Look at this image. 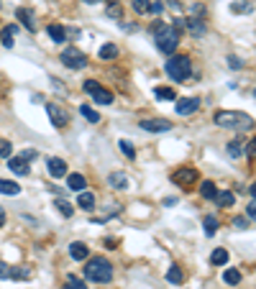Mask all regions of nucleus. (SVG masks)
Wrapping results in <instances>:
<instances>
[{"instance_id":"1","label":"nucleus","mask_w":256,"mask_h":289,"mask_svg":"<svg viewBox=\"0 0 256 289\" xmlns=\"http://www.w3.org/2000/svg\"><path fill=\"white\" fill-rule=\"evenodd\" d=\"M151 33H154V44H157V49H159L162 54H166V57H174L177 46H180V31H177L172 23L154 21Z\"/></svg>"},{"instance_id":"2","label":"nucleus","mask_w":256,"mask_h":289,"mask_svg":"<svg viewBox=\"0 0 256 289\" xmlns=\"http://www.w3.org/2000/svg\"><path fill=\"white\" fill-rule=\"evenodd\" d=\"M213 120H215L218 128H228V131H251L256 126L254 118L241 113V110H218L213 115Z\"/></svg>"},{"instance_id":"3","label":"nucleus","mask_w":256,"mask_h":289,"mask_svg":"<svg viewBox=\"0 0 256 289\" xmlns=\"http://www.w3.org/2000/svg\"><path fill=\"white\" fill-rule=\"evenodd\" d=\"M85 279L95 284H108L113 279V264L103 256H95L85 264Z\"/></svg>"},{"instance_id":"4","label":"nucleus","mask_w":256,"mask_h":289,"mask_svg":"<svg viewBox=\"0 0 256 289\" xmlns=\"http://www.w3.org/2000/svg\"><path fill=\"white\" fill-rule=\"evenodd\" d=\"M164 72L169 80L185 82V80H190V74H192V62H190V57H182V54L180 57H169L164 64Z\"/></svg>"},{"instance_id":"5","label":"nucleus","mask_w":256,"mask_h":289,"mask_svg":"<svg viewBox=\"0 0 256 289\" xmlns=\"http://www.w3.org/2000/svg\"><path fill=\"white\" fill-rule=\"evenodd\" d=\"M62 64L67 69H82V67H87V57L77 46H64L62 49Z\"/></svg>"},{"instance_id":"6","label":"nucleus","mask_w":256,"mask_h":289,"mask_svg":"<svg viewBox=\"0 0 256 289\" xmlns=\"http://www.w3.org/2000/svg\"><path fill=\"white\" fill-rule=\"evenodd\" d=\"M47 113L51 118V126L54 128H67L70 126V115H67V110L57 103H47Z\"/></svg>"},{"instance_id":"7","label":"nucleus","mask_w":256,"mask_h":289,"mask_svg":"<svg viewBox=\"0 0 256 289\" xmlns=\"http://www.w3.org/2000/svg\"><path fill=\"white\" fill-rule=\"evenodd\" d=\"M139 126H141V131H146V133H169L172 131V123L166 118H143Z\"/></svg>"},{"instance_id":"8","label":"nucleus","mask_w":256,"mask_h":289,"mask_svg":"<svg viewBox=\"0 0 256 289\" xmlns=\"http://www.w3.org/2000/svg\"><path fill=\"white\" fill-rule=\"evenodd\" d=\"M200 103H203L200 97H180V100H177V105H174V113L182 115V118H187V115L197 113V110H200Z\"/></svg>"},{"instance_id":"9","label":"nucleus","mask_w":256,"mask_h":289,"mask_svg":"<svg viewBox=\"0 0 256 289\" xmlns=\"http://www.w3.org/2000/svg\"><path fill=\"white\" fill-rule=\"evenodd\" d=\"M172 182L180 184V187H190V184L197 182V172L192 169V166H182V169H177L172 174Z\"/></svg>"},{"instance_id":"10","label":"nucleus","mask_w":256,"mask_h":289,"mask_svg":"<svg viewBox=\"0 0 256 289\" xmlns=\"http://www.w3.org/2000/svg\"><path fill=\"white\" fill-rule=\"evenodd\" d=\"M16 18H18L21 23H23V28L31 31V33L39 28V26H36V23H39V21H36V13H33L31 8H18V10H16Z\"/></svg>"},{"instance_id":"11","label":"nucleus","mask_w":256,"mask_h":289,"mask_svg":"<svg viewBox=\"0 0 256 289\" xmlns=\"http://www.w3.org/2000/svg\"><path fill=\"white\" fill-rule=\"evenodd\" d=\"M47 169H49V177H54V179H62V177H67V161L59 159V156H51L47 161Z\"/></svg>"},{"instance_id":"12","label":"nucleus","mask_w":256,"mask_h":289,"mask_svg":"<svg viewBox=\"0 0 256 289\" xmlns=\"http://www.w3.org/2000/svg\"><path fill=\"white\" fill-rule=\"evenodd\" d=\"M187 31H190L195 39L205 36V33H208V23H205V18H192V16H187Z\"/></svg>"},{"instance_id":"13","label":"nucleus","mask_w":256,"mask_h":289,"mask_svg":"<svg viewBox=\"0 0 256 289\" xmlns=\"http://www.w3.org/2000/svg\"><path fill=\"white\" fill-rule=\"evenodd\" d=\"M8 169L13 172V174L26 177V174L31 172V166H28V161H26L23 156H10V159H8Z\"/></svg>"},{"instance_id":"14","label":"nucleus","mask_w":256,"mask_h":289,"mask_svg":"<svg viewBox=\"0 0 256 289\" xmlns=\"http://www.w3.org/2000/svg\"><path fill=\"white\" fill-rule=\"evenodd\" d=\"M246 146H249V143L246 141H243V138H233L231 143H228V156L231 159H241V156H246Z\"/></svg>"},{"instance_id":"15","label":"nucleus","mask_w":256,"mask_h":289,"mask_svg":"<svg viewBox=\"0 0 256 289\" xmlns=\"http://www.w3.org/2000/svg\"><path fill=\"white\" fill-rule=\"evenodd\" d=\"M108 187H113V190L123 192V190H128V177H126L123 172H113V174H108Z\"/></svg>"},{"instance_id":"16","label":"nucleus","mask_w":256,"mask_h":289,"mask_svg":"<svg viewBox=\"0 0 256 289\" xmlns=\"http://www.w3.org/2000/svg\"><path fill=\"white\" fill-rule=\"evenodd\" d=\"M70 256H72L74 261H85L87 256H90V248H87V243H82V241L70 243Z\"/></svg>"},{"instance_id":"17","label":"nucleus","mask_w":256,"mask_h":289,"mask_svg":"<svg viewBox=\"0 0 256 289\" xmlns=\"http://www.w3.org/2000/svg\"><path fill=\"white\" fill-rule=\"evenodd\" d=\"M85 187H87V179L82 174H67V190H72V192H85Z\"/></svg>"},{"instance_id":"18","label":"nucleus","mask_w":256,"mask_h":289,"mask_svg":"<svg viewBox=\"0 0 256 289\" xmlns=\"http://www.w3.org/2000/svg\"><path fill=\"white\" fill-rule=\"evenodd\" d=\"M47 33L51 36L54 44H67V28H64V26H59V23H49V26H47Z\"/></svg>"},{"instance_id":"19","label":"nucleus","mask_w":256,"mask_h":289,"mask_svg":"<svg viewBox=\"0 0 256 289\" xmlns=\"http://www.w3.org/2000/svg\"><path fill=\"white\" fill-rule=\"evenodd\" d=\"M18 28H21L18 23H10V26L3 28V33H0V44H3L5 49H13V36L18 33Z\"/></svg>"},{"instance_id":"20","label":"nucleus","mask_w":256,"mask_h":289,"mask_svg":"<svg viewBox=\"0 0 256 289\" xmlns=\"http://www.w3.org/2000/svg\"><path fill=\"white\" fill-rule=\"evenodd\" d=\"M118 54H120L118 44H103V46H100V51H97V57L103 59V62H108V59H116Z\"/></svg>"},{"instance_id":"21","label":"nucleus","mask_w":256,"mask_h":289,"mask_svg":"<svg viewBox=\"0 0 256 289\" xmlns=\"http://www.w3.org/2000/svg\"><path fill=\"white\" fill-rule=\"evenodd\" d=\"M93 100H95L97 105H113V92L105 90V87H100V90L93 92Z\"/></svg>"},{"instance_id":"22","label":"nucleus","mask_w":256,"mask_h":289,"mask_svg":"<svg viewBox=\"0 0 256 289\" xmlns=\"http://www.w3.org/2000/svg\"><path fill=\"white\" fill-rule=\"evenodd\" d=\"M77 207H82V210H95V195L93 192H80V197H77Z\"/></svg>"},{"instance_id":"23","label":"nucleus","mask_w":256,"mask_h":289,"mask_svg":"<svg viewBox=\"0 0 256 289\" xmlns=\"http://www.w3.org/2000/svg\"><path fill=\"white\" fill-rule=\"evenodd\" d=\"M0 195H8V197H16L21 195V187L10 179H0Z\"/></svg>"},{"instance_id":"24","label":"nucleus","mask_w":256,"mask_h":289,"mask_svg":"<svg viewBox=\"0 0 256 289\" xmlns=\"http://www.w3.org/2000/svg\"><path fill=\"white\" fill-rule=\"evenodd\" d=\"M166 282H172V284H182V282H185V271H182L177 264H172V266H169V271H166Z\"/></svg>"},{"instance_id":"25","label":"nucleus","mask_w":256,"mask_h":289,"mask_svg":"<svg viewBox=\"0 0 256 289\" xmlns=\"http://www.w3.org/2000/svg\"><path fill=\"white\" fill-rule=\"evenodd\" d=\"M210 264L213 266H226L228 264V251L226 248H215L213 253H210Z\"/></svg>"},{"instance_id":"26","label":"nucleus","mask_w":256,"mask_h":289,"mask_svg":"<svg viewBox=\"0 0 256 289\" xmlns=\"http://www.w3.org/2000/svg\"><path fill=\"white\" fill-rule=\"evenodd\" d=\"M254 5L249 3V0H236V3H231V13L236 16H243V13H251Z\"/></svg>"},{"instance_id":"27","label":"nucleus","mask_w":256,"mask_h":289,"mask_svg":"<svg viewBox=\"0 0 256 289\" xmlns=\"http://www.w3.org/2000/svg\"><path fill=\"white\" fill-rule=\"evenodd\" d=\"M203 230H205V236H215V233H218V218L215 215H205Z\"/></svg>"},{"instance_id":"28","label":"nucleus","mask_w":256,"mask_h":289,"mask_svg":"<svg viewBox=\"0 0 256 289\" xmlns=\"http://www.w3.org/2000/svg\"><path fill=\"white\" fill-rule=\"evenodd\" d=\"M200 195H203L205 200H215L218 197V187L213 182H203L200 184Z\"/></svg>"},{"instance_id":"29","label":"nucleus","mask_w":256,"mask_h":289,"mask_svg":"<svg viewBox=\"0 0 256 289\" xmlns=\"http://www.w3.org/2000/svg\"><path fill=\"white\" fill-rule=\"evenodd\" d=\"M223 282L231 284V287L241 284V271H238V269H226V271H223Z\"/></svg>"},{"instance_id":"30","label":"nucleus","mask_w":256,"mask_h":289,"mask_svg":"<svg viewBox=\"0 0 256 289\" xmlns=\"http://www.w3.org/2000/svg\"><path fill=\"white\" fill-rule=\"evenodd\" d=\"M131 8L136 10L139 16H146V13H151V0H133Z\"/></svg>"},{"instance_id":"31","label":"nucleus","mask_w":256,"mask_h":289,"mask_svg":"<svg viewBox=\"0 0 256 289\" xmlns=\"http://www.w3.org/2000/svg\"><path fill=\"white\" fill-rule=\"evenodd\" d=\"M118 149H120V154H123L126 159H136V149H133L131 141H123V138H120V141H118Z\"/></svg>"},{"instance_id":"32","label":"nucleus","mask_w":256,"mask_h":289,"mask_svg":"<svg viewBox=\"0 0 256 289\" xmlns=\"http://www.w3.org/2000/svg\"><path fill=\"white\" fill-rule=\"evenodd\" d=\"M215 202H218L220 207H231L233 202H236V195H233V192H218Z\"/></svg>"},{"instance_id":"33","label":"nucleus","mask_w":256,"mask_h":289,"mask_svg":"<svg viewBox=\"0 0 256 289\" xmlns=\"http://www.w3.org/2000/svg\"><path fill=\"white\" fill-rule=\"evenodd\" d=\"M154 97L157 100H174L177 95H174L172 87H157V90H154Z\"/></svg>"},{"instance_id":"34","label":"nucleus","mask_w":256,"mask_h":289,"mask_svg":"<svg viewBox=\"0 0 256 289\" xmlns=\"http://www.w3.org/2000/svg\"><path fill=\"white\" fill-rule=\"evenodd\" d=\"M54 205H57V210H59V213H62L64 218H72V215H74V207H72L70 202H67V200H57Z\"/></svg>"},{"instance_id":"35","label":"nucleus","mask_w":256,"mask_h":289,"mask_svg":"<svg viewBox=\"0 0 256 289\" xmlns=\"http://www.w3.org/2000/svg\"><path fill=\"white\" fill-rule=\"evenodd\" d=\"M80 115H82V118H87L90 123H97V120H100V115L95 113V110H93L90 105H80Z\"/></svg>"},{"instance_id":"36","label":"nucleus","mask_w":256,"mask_h":289,"mask_svg":"<svg viewBox=\"0 0 256 289\" xmlns=\"http://www.w3.org/2000/svg\"><path fill=\"white\" fill-rule=\"evenodd\" d=\"M108 18H118L120 23H123V5H120V3H113V5L108 8Z\"/></svg>"},{"instance_id":"37","label":"nucleus","mask_w":256,"mask_h":289,"mask_svg":"<svg viewBox=\"0 0 256 289\" xmlns=\"http://www.w3.org/2000/svg\"><path fill=\"white\" fill-rule=\"evenodd\" d=\"M10 156H13V143L0 141V159H10Z\"/></svg>"},{"instance_id":"38","label":"nucleus","mask_w":256,"mask_h":289,"mask_svg":"<svg viewBox=\"0 0 256 289\" xmlns=\"http://www.w3.org/2000/svg\"><path fill=\"white\" fill-rule=\"evenodd\" d=\"M67 284H70L72 289H87V284L80 279V276H74V274H70V276H67Z\"/></svg>"},{"instance_id":"39","label":"nucleus","mask_w":256,"mask_h":289,"mask_svg":"<svg viewBox=\"0 0 256 289\" xmlns=\"http://www.w3.org/2000/svg\"><path fill=\"white\" fill-rule=\"evenodd\" d=\"M100 87H103V85H100L97 80H85V82H82V90H85V92H90V95H93L95 90H100Z\"/></svg>"},{"instance_id":"40","label":"nucleus","mask_w":256,"mask_h":289,"mask_svg":"<svg viewBox=\"0 0 256 289\" xmlns=\"http://www.w3.org/2000/svg\"><path fill=\"white\" fill-rule=\"evenodd\" d=\"M233 228H236V230H246V228H249V220H246V215H238V218H233Z\"/></svg>"},{"instance_id":"41","label":"nucleus","mask_w":256,"mask_h":289,"mask_svg":"<svg viewBox=\"0 0 256 289\" xmlns=\"http://www.w3.org/2000/svg\"><path fill=\"white\" fill-rule=\"evenodd\" d=\"M228 67H231V69H243V62H241V57H236V54H231V57H228Z\"/></svg>"},{"instance_id":"42","label":"nucleus","mask_w":256,"mask_h":289,"mask_svg":"<svg viewBox=\"0 0 256 289\" xmlns=\"http://www.w3.org/2000/svg\"><path fill=\"white\" fill-rule=\"evenodd\" d=\"M10 276H13V269L5 261H0V279H10Z\"/></svg>"},{"instance_id":"43","label":"nucleus","mask_w":256,"mask_h":289,"mask_svg":"<svg viewBox=\"0 0 256 289\" xmlns=\"http://www.w3.org/2000/svg\"><path fill=\"white\" fill-rule=\"evenodd\" d=\"M162 10H164V0H151V13L154 16H159Z\"/></svg>"},{"instance_id":"44","label":"nucleus","mask_w":256,"mask_h":289,"mask_svg":"<svg viewBox=\"0 0 256 289\" xmlns=\"http://www.w3.org/2000/svg\"><path fill=\"white\" fill-rule=\"evenodd\" d=\"M246 154H249V156H256V136L249 141V146H246Z\"/></svg>"},{"instance_id":"45","label":"nucleus","mask_w":256,"mask_h":289,"mask_svg":"<svg viewBox=\"0 0 256 289\" xmlns=\"http://www.w3.org/2000/svg\"><path fill=\"white\" fill-rule=\"evenodd\" d=\"M169 3V8L174 10V13H182V5H180V0H166Z\"/></svg>"},{"instance_id":"46","label":"nucleus","mask_w":256,"mask_h":289,"mask_svg":"<svg viewBox=\"0 0 256 289\" xmlns=\"http://www.w3.org/2000/svg\"><path fill=\"white\" fill-rule=\"evenodd\" d=\"M246 215H249L251 220H256V202H251V205H246Z\"/></svg>"},{"instance_id":"47","label":"nucleus","mask_w":256,"mask_h":289,"mask_svg":"<svg viewBox=\"0 0 256 289\" xmlns=\"http://www.w3.org/2000/svg\"><path fill=\"white\" fill-rule=\"evenodd\" d=\"M3 225H5V210L0 207V228H3Z\"/></svg>"},{"instance_id":"48","label":"nucleus","mask_w":256,"mask_h":289,"mask_svg":"<svg viewBox=\"0 0 256 289\" xmlns=\"http://www.w3.org/2000/svg\"><path fill=\"white\" fill-rule=\"evenodd\" d=\"M251 197H254V202H256V182L251 184Z\"/></svg>"},{"instance_id":"49","label":"nucleus","mask_w":256,"mask_h":289,"mask_svg":"<svg viewBox=\"0 0 256 289\" xmlns=\"http://www.w3.org/2000/svg\"><path fill=\"white\" fill-rule=\"evenodd\" d=\"M82 3H87V5H97L100 0H82Z\"/></svg>"},{"instance_id":"50","label":"nucleus","mask_w":256,"mask_h":289,"mask_svg":"<svg viewBox=\"0 0 256 289\" xmlns=\"http://www.w3.org/2000/svg\"><path fill=\"white\" fill-rule=\"evenodd\" d=\"M62 289H72V287H70V284H64V287H62Z\"/></svg>"}]
</instances>
